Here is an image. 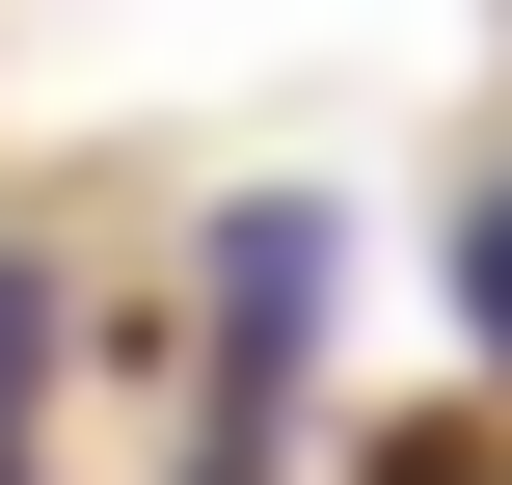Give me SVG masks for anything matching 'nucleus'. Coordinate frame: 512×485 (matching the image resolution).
Instances as JSON below:
<instances>
[{
    "label": "nucleus",
    "mask_w": 512,
    "mask_h": 485,
    "mask_svg": "<svg viewBox=\"0 0 512 485\" xmlns=\"http://www.w3.org/2000/svg\"><path fill=\"white\" fill-rule=\"evenodd\" d=\"M0 485H27V432H0Z\"/></svg>",
    "instance_id": "5"
},
{
    "label": "nucleus",
    "mask_w": 512,
    "mask_h": 485,
    "mask_svg": "<svg viewBox=\"0 0 512 485\" xmlns=\"http://www.w3.org/2000/svg\"><path fill=\"white\" fill-rule=\"evenodd\" d=\"M297 351H324V216L270 189V216H216V405L270 432V405H297Z\"/></svg>",
    "instance_id": "1"
},
{
    "label": "nucleus",
    "mask_w": 512,
    "mask_h": 485,
    "mask_svg": "<svg viewBox=\"0 0 512 485\" xmlns=\"http://www.w3.org/2000/svg\"><path fill=\"white\" fill-rule=\"evenodd\" d=\"M27 351H54V270H0V405H27Z\"/></svg>",
    "instance_id": "3"
},
{
    "label": "nucleus",
    "mask_w": 512,
    "mask_h": 485,
    "mask_svg": "<svg viewBox=\"0 0 512 485\" xmlns=\"http://www.w3.org/2000/svg\"><path fill=\"white\" fill-rule=\"evenodd\" d=\"M459 324H486V378H512V189H459Z\"/></svg>",
    "instance_id": "2"
},
{
    "label": "nucleus",
    "mask_w": 512,
    "mask_h": 485,
    "mask_svg": "<svg viewBox=\"0 0 512 485\" xmlns=\"http://www.w3.org/2000/svg\"><path fill=\"white\" fill-rule=\"evenodd\" d=\"M378 485H486V459H378Z\"/></svg>",
    "instance_id": "4"
}]
</instances>
